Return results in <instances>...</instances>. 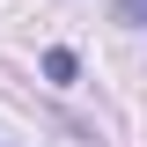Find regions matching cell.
<instances>
[{
	"label": "cell",
	"instance_id": "6da1fadb",
	"mask_svg": "<svg viewBox=\"0 0 147 147\" xmlns=\"http://www.w3.org/2000/svg\"><path fill=\"white\" fill-rule=\"evenodd\" d=\"M44 74H52L59 88H66L74 74H81V59H74V52H66V44H52V52H44Z\"/></svg>",
	"mask_w": 147,
	"mask_h": 147
},
{
	"label": "cell",
	"instance_id": "7a4b0ae2",
	"mask_svg": "<svg viewBox=\"0 0 147 147\" xmlns=\"http://www.w3.org/2000/svg\"><path fill=\"white\" fill-rule=\"evenodd\" d=\"M110 7H118L125 22H147V0H110Z\"/></svg>",
	"mask_w": 147,
	"mask_h": 147
}]
</instances>
